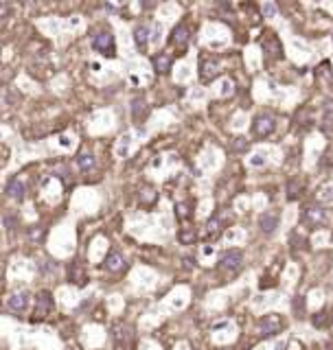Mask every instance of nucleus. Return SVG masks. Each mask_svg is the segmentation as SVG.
I'll list each match as a JSON object with an SVG mask.
<instances>
[{
  "mask_svg": "<svg viewBox=\"0 0 333 350\" xmlns=\"http://www.w3.org/2000/svg\"><path fill=\"white\" fill-rule=\"evenodd\" d=\"M189 29H186V24H178V27L171 31V35H169V44H171L173 48H178V51H184L186 44H189Z\"/></svg>",
  "mask_w": 333,
  "mask_h": 350,
  "instance_id": "9d476101",
  "label": "nucleus"
},
{
  "mask_svg": "<svg viewBox=\"0 0 333 350\" xmlns=\"http://www.w3.org/2000/svg\"><path fill=\"white\" fill-rule=\"evenodd\" d=\"M226 350H230V348H226Z\"/></svg>",
  "mask_w": 333,
  "mask_h": 350,
  "instance_id": "c756f323",
  "label": "nucleus"
},
{
  "mask_svg": "<svg viewBox=\"0 0 333 350\" xmlns=\"http://www.w3.org/2000/svg\"><path fill=\"white\" fill-rule=\"evenodd\" d=\"M300 191H303V184H300L298 180H291V182L287 184V197H289V199H296L298 195H300Z\"/></svg>",
  "mask_w": 333,
  "mask_h": 350,
  "instance_id": "5701e85b",
  "label": "nucleus"
},
{
  "mask_svg": "<svg viewBox=\"0 0 333 350\" xmlns=\"http://www.w3.org/2000/svg\"><path fill=\"white\" fill-rule=\"evenodd\" d=\"M112 337H114L116 348H123L125 341L132 339V333H129V328L125 326V324H116V326H114V333H112Z\"/></svg>",
  "mask_w": 333,
  "mask_h": 350,
  "instance_id": "dca6fc26",
  "label": "nucleus"
},
{
  "mask_svg": "<svg viewBox=\"0 0 333 350\" xmlns=\"http://www.w3.org/2000/svg\"><path fill=\"white\" fill-rule=\"evenodd\" d=\"M149 39H151L149 29L145 27V24H138V27L134 29V44H136L138 51H145V48H147V44H149Z\"/></svg>",
  "mask_w": 333,
  "mask_h": 350,
  "instance_id": "4468645a",
  "label": "nucleus"
},
{
  "mask_svg": "<svg viewBox=\"0 0 333 350\" xmlns=\"http://www.w3.org/2000/svg\"><path fill=\"white\" fill-rule=\"evenodd\" d=\"M141 199H145V203H151L153 199H156V191H153V189H145L143 195H141Z\"/></svg>",
  "mask_w": 333,
  "mask_h": 350,
  "instance_id": "393cba45",
  "label": "nucleus"
},
{
  "mask_svg": "<svg viewBox=\"0 0 333 350\" xmlns=\"http://www.w3.org/2000/svg\"><path fill=\"white\" fill-rule=\"evenodd\" d=\"M195 239H198L195 228H182V230L178 232V241L184 243V245H191V243L195 241Z\"/></svg>",
  "mask_w": 333,
  "mask_h": 350,
  "instance_id": "412c9836",
  "label": "nucleus"
},
{
  "mask_svg": "<svg viewBox=\"0 0 333 350\" xmlns=\"http://www.w3.org/2000/svg\"><path fill=\"white\" fill-rule=\"evenodd\" d=\"M287 348H289V350H303V344H300V341H298V339H291Z\"/></svg>",
  "mask_w": 333,
  "mask_h": 350,
  "instance_id": "bb28decb",
  "label": "nucleus"
},
{
  "mask_svg": "<svg viewBox=\"0 0 333 350\" xmlns=\"http://www.w3.org/2000/svg\"><path fill=\"white\" fill-rule=\"evenodd\" d=\"M234 151H243V149H248V140L246 138H237V142H234V147H232Z\"/></svg>",
  "mask_w": 333,
  "mask_h": 350,
  "instance_id": "a878e982",
  "label": "nucleus"
},
{
  "mask_svg": "<svg viewBox=\"0 0 333 350\" xmlns=\"http://www.w3.org/2000/svg\"><path fill=\"white\" fill-rule=\"evenodd\" d=\"M147 112H149V108H147V103H145L143 99H136V101L132 103V116H134L136 120L145 118V116H147Z\"/></svg>",
  "mask_w": 333,
  "mask_h": 350,
  "instance_id": "aec40b11",
  "label": "nucleus"
},
{
  "mask_svg": "<svg viewBox=\"0 0 333 350\" xmlns=\"http://www.w3.org/2000/svg\"><path fill=\"white\" fill-rule=\"evenodd\" d=\"M281 267H283V263H279V260H274V265H272L270 270H267V272L263 274V280H261V289H265V287H274V284H276V276H279Z\"/></svg>",
  "mask_w": 333,
  "mask_h": 350,
  "instance_id": "f3484780",
  "label": "nucleus"
},
{
  "mask_svg": "<svg viewBox=\"0 0 333 350\" xmlns=\"http://www.w3.org/2000/svg\"><path fill=\"white\" fill-rule=\"evenodd\" d=\"M279 221H281L279 210H265V213H261V217H259V228H261V232L265 237H272L276 232V228H279Z\"/></svg>",
  "mask_w": 333,
  "mask_h": 350,
  "instance_id": "1a4fd4ad",
  "label": "nucleus"
},
{
  "mask_svg": "<svg viewBox=\"0 0 333 350\" xmlns=\"http://www.w3.org/2000/svg\"><path fill=\"white\" fill-rule=\"evenodd\" d=\"M68 280L72 284H77V287H84V284L88 282V276L84 272V267H81L79 260H72V265L68 267Z\"/></svg>",
  "mask_w": 333,
  "mask_h": 350,
  "instance_id": "ddd939ff",
  "label": "nucleus"
},
{
  "mask_svg": "<svg viewBox=\"0 0 333 350\" xmlns=\"http://www.w3.org/2000/svg\"><path fill=\"white\" fill-rule=\"evenodd\" d=\"M324 221H327V213H324L320 206H316V203H311V206H305L303 215H300V223H305L309 228H318Z\"/></svg>",
  "mask_w": 333,
  "mask_h": 350,
  "instance_id": "423d86ee",
  "label": "nucleus"
},
{
  "mask_svg": "<svg viewBox=\"0 0 333 350\" xmlns=\"http://www.w3.org/2000/svg\"><path fill=\"white\" fill-rule=\"evenodd\" d=\"M219 70H222V64H219L217 57L204 55L200 59V79L204 81V84H210V81L219 75Z\"/></svg>",
  "mask_w": 333,
  "mask_h": 350,
  "instance_id": "20e7f679",
  "label": "nucleus"
},
{
  "mask_svg": "<svg viewBox=\"0 0 333 350\" xmlns=\"http://www.w3.org/2000/svg\"><path fill=\"white\" fill-rule=\"evenodd\" d=\"M283 328H285V320H283L281 313H267L261 317V322H259V333H261L263 337L279 335Z\"/></svg>",
  "mask_w": 333,
  "mask_h": 350,
  "instance_id": "f257e3e1",
  "label": "nucleus"
},
{
  "mask_svg": "<svg viewBox=\"0 0 333 350\" xmlns=\"http://www.w3.org/2000/svg\"><path fill=\"white\" fill-rule=\"evenodd\" d=\"M55 308V300L51 296V291H40L37 298H35V308H33V322H40L48 317Z\"/></svg>",
  "mask_w": 333,
  "mask_h": 350,
  "instance_id": "f03ea898",
  "label": "nucleus"
},
{
  "mask_svg": "<svg viewBox=\"0 0 333 350\" xmlns=\"http://www.w3.org/2000/svg\"><path fill=\"white\" fill-rule=\"evenodd\" d=\"M191 208H193V203L191 201H180V203H178V206H175V217L178 219H180V221H189V219H191Z\"/></svg>",
  "mask_w": 333,
  "mask_h": 350,
  "instance_id": "a211bd4d",
  "label": "nucleus"
},
{
  "mask_svg": "<svg viewBox=\"0 0 333 350\" xmlns=\"http://www.w3.org/2000/svg\"><path fill=\"white\" fill-rule=\"evenodd\" d=\"M151 64H153V70H156L158 75H167L173 66V57L169 53H158V55H153Z\"/></svg>",
  "mask_w": 333,
  "mask_h": 350,
  "instance_id": "9b49d317",
  "label": "nucleus"
},
{
  "mask_svg": "<svg viewBox=\"0 0 333 350\" xmlns=\"http://www.w3.org/2000/svg\"><path fill=\"white\" fill-rule=\"evenodd\" d=\"M274 129H276V120H274L272 114H259L252 123V134L259 138H265V136L274 134Z\"/></svg>",
  "mask_w": 333,
  "mask_h": 350,
  "instance_id": "6e6552de",
  "label": "nucleus"
},
{
  "mask_svg": "<svg viewBox=\"0 0 333 350\" xmlns=\"http://www.w3.org/2000/svg\"><path fill=\"white\" fill-rule=\"evenodd\" d=\"M327 320H329V313L322 311V313H318L314 317V324H316V326H327Z\"/></svg>",
  "mask_w": 333,
  "mask_h": 350,
  "instance_id": "b1692460",
  "label": "nucleus"
},
{
  "mask_svg": "<svg viewBox=\"0 0 333 350\" xmlns=\"http://www.w3.org/2000/svg\"><path fill=\"white\" fill-rule=\"evenodd\" d=\"M77 164H79L81 171H90L96 164V160H94L92 153H81V156L77 158Z\"/></svg>",
  "mask_w": 333,
  "mask_h": 350,
  "instance_id": "4be33fe9",
  "label": "nucleus"
},
{
  "mask_svg": "<svg viewBox=\"0 0 333 350\" xmlns=\"http://www.w3.org/2000/svg\"><path fill=\"white\" fill-rule=\"evenodd\" d=\"M261 46H263V51L270 59H283V42L274 31H265L263 37H261Z\"/></svg>",
  "mask_w": 333,
  "mask_h": 350,
  "instance_id": "39448f33",
  "label": "nucleus"
},
{
  "mask_svg": "<svg viewBox=\"0 0 333 350\" xmlns=\"http://www.w3.org/2000/svg\"><path fill=\"white\" fill-rule=\"evenodd\" d=\"M7 195L13 199H22L24 197V184L20 180H11L9 186H7Z\"/></svg>",
  "mask_w": 333,
  "mask_h": 350,
  "instance_id": "6ab92c4d",
  "label": "nucleus"
},
{
  "mask_svg": "<svg viewBox=\"0 0 333 350\" xmlns=\"http://www.w3.org/2000/svg\"><path fill=\"white\" fill-rule=\"evenodd\" d=\"M7 306H9L13 313H24V311H27V306H29V294H27V291L11 294V298L7 300Z\"/></svg>",
  "mask_w": 333,
  "mask_h": 350,
  "instance_id": "f8f14e48",
  "label": "nucleus"
},
{
  "mask_svg": "<svg viewBox=\"0 0 333 350\" xmlns=\"http://www.w3.org/2000/svg\"><path fill=\"white\" fill-rule=\"evenodd\" d=\"M123 267H125L123 254H121V252H116V250H112L110 254H108V258H105V270H108V272H121Z\"/></svg>",
  "mask_w": 333,
  "mask_h": 350,
  "instance_id": "2eb2a0df",
  "label": "nucleus"
},
{
  "mask_svg": "<svg viewBox=\"0 0 333 350\" xmlns=\"http://www.w3.org/2000/svg\"><path fill=\"white\" fill-rule=\"evenodd\" d=\"M274 11H276L274 5H267V7H265V13H267V15H274Z\"/></svg>",
  "mask_w": 333,
  "mask_h": 350,
  "instance_id": "cd10ccee",
  "label": "nucleus"
},
{
  "mask_svg": "<svg viewBox=\"0 0 333 350\" xmlns=\"http://www.w3.org/2000/svg\"><path fill=\"white\" fill-rule=\"evenodd\" d=\"M241 265H243V252L241 250H228L222 254V258H219V267H222L224 272H230V274L239 272Z\"/></svg>",
  "mask_w": 333,
  "mask_h": 350,
  "instance_id": "0eeeda50",
  "label": "nucleus"
},
{
  "mask_svg": "<svg viewBox=\"0 0 333 350\" xmlns=\"http://www.w3.org/2000/svg\"><path fill=\"white\" fill-rule=\"evenodd\" d=\"M92 48L96 53H101L105 57H114L116 55V44H114V35L110 31H101L92 37Z\"/></svg>",
  "mask_w": 333,
  "mask_h": 350,
  "instance_id": "7ed1b4c3",
  "label": "nucleus"
},
{
  "mask_svg": "<svg viewBox=\"0 0 333 350\" xmlns=\"http://www.w3.org/2000/svg\"><path fill=\"white\" fill-rule=\"evenodd\" d=\"M3 272H5V267H3V263H0V276H3Z\"/></svg>",
  "mask_w": 333,
  "mask_h": 350,
  "instance_id": "c85d7f7f",
  "label": "nucleus"
}]
</instances>
